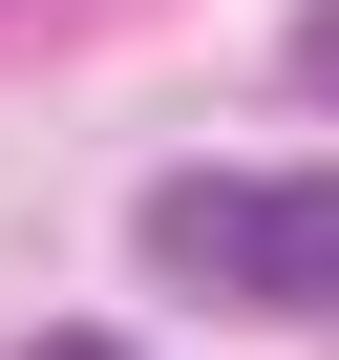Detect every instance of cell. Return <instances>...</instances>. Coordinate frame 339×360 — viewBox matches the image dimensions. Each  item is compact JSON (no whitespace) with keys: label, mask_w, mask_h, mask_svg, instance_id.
Returning <instances> with one entry per match:
<instances>
[{"label":"cell","mask_w":339,"mask_h":360,"mask_svg":"<svg viewBox=\"0 0 339 360\" xmlns=\"http://www.w3.org/2000/svg\"><path fill=\"white\" fill-rule=\"evenodd\" d=\"M148 276L170 297H276V169H170L148 191Z\"/></svg>","instance_id":"6da1fadb"},{"label":"cell","mask_w":339,"mask_h":360,"mask_svg":"<svg viewBox=\"0 0 339 360\" xmlns=\"http://www.w3.org/2000/svg\"><path fill=\"white\" fill-rule=\"evenodd\" d=\"M276 318H339V169H276Z\"/></svg>","instance_id":"7a4b0ae2"},{"label":"cell","mask_w":339,"mask_h":360,"mask_svg":"<svg viewBox=\"0 0 339 360\" xmlns=\"http://www.w3.org/2000/svg\"><path fill=\"white\" fill-rule=\"evenodd\" d=\"M297 85H318V106H339V0H297Z\"/></svg>","instance_id":"3957f363"},{"label":"cell","mask_w":339,"mask_h":360,"mask_svg":"<svg viewBox=\"0 0 339 360\" xmlns=\"http://www.w3.org/2000/svg\"><path fill=\"white\" fill-rule=\"evenodd\" d=\"M22 360H127V339H106V318H64V339H22Z\"/></svg>","instance_id":"277c9868"}]
</instances>
